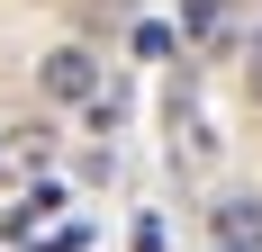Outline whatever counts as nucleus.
Returning a JSON list of instances; mask_svg holds the SVG:
<instances>
[{
	"label": "nucleus",
	"mask_w": 262,
	"mask_h": 252,
	"mask_svg": "<svg viewBox=\"0 0 262 252\" xmlns=\"http://www.w3.org/2000/svg\"><path fill=\"white\" fill-rule=\"evenodd\" d=\"M36 81H46V99L91 108V99H100V54H91V45H54L46 63H36Z\"/></svg>",
	"instance_id": "nucleus-1"
},
{
	"label": "nucleus",
	"mask_w": 262,
	"mask_h": 252,
	"mask_svg": "<svg viewBox=\"0 0 262 252\" xmlns=\"http://www.w3.org/2000/svg\"><path fill=\"white\" fill-rule=\"evenodd\" d=\"M54 207H63V189H54V180L36 171V180H27V189H18V207L0 216V234H36V225H46V216H54Z\"/></svg>",
	"instance_id": "nucleus-2"
},
{
	"label": "nucleus",
	"mask_w": 262,
	"mask_h": 252,
	"mask_svg": "<svg viewBox=\"0 0 262 252\" xmlns=\"http://www.w3.org/2000/svg\"><path fill=\"white\" fill-rule=\"evenodd\" d=\"M46 153H54V126H0V162H27V171H46Z\"/></svg>",
	"instance_id": "nucleus-3"
},
{
	"label": "nucleus",
	"mask_w": 262,
	"mask_h": 252,
	"mask_svg": "<svg viewBox=\"0 0 262 252\" xmlns=\"http://www.w3.org/2000/svg\"><path fill=\"white\" fill-rule=\"evenodd\" d=\"M217 243H244V252H253L262 243V198H226V207H217Z\"/></svg>",
	"instance_id": "nucleus-4"
},
{
	"label": "nucleus",
	"mask_w": 262,
	"mask_h": 252,
	"mask_svg": "<svg viewBox=\"0 0 262 252\" xmlns=\"http://www.w3.org/2000/svg\"><path fill=\"white\" fill-rule=\"evenodd\" d=\"M136 54H145V63H163V54H172V27L145 18V27H136Z\"/></svg>",
	"instance_id": "nucleus-5"
},
{
	"label": "nucleus",
	"mask_w": 262,
	"mask_h": 252,
	"mask_svg": "<svg viewBox=\"0 0 262 252\" xmlns=\"http://www.w3.org/2000/svg\"><path fill=\"white\" fill-rule=\"evenodd\" d=\"M81 243H91V225H54V234H46L36 252H81Z\"/></svg>",
	"instance_id": "nucleus-6"
},
{
	"label": "nucleus",
	"mask_w": 262,
	"mask_h": 252,
	"mask_svg": "<svg viewBox=\"0 0 262 252\" xmlns=\"http://www.w3.org/2000/svg\"><path fill=\"white\" fill-rule=\"evenodd\" d=\"M136 252H163V216H136Z\"/></svg>",
	"instance_id": "nucleus-7"
},
{
	"label": "nucleus",
	"mask_w": 262,
	"mask_h": 252,
	"mask_svg": "<svg viewBox=\"0 0 262 252\" xmlns=\"http://www.w3.org/2000/svg\"><path fill=\"white\" fill-rule=\"evenodd\" d=\"M244 90H253V108H262V54H253V63H244Z\"/></svg>",
	"instance_id": "nucleus-8"
},
{
	"label": "nucleus",
	"mask_w": 262,
	"mask_h": 252,
	"mask_svg": "<svg viewBox=\"0 0 262 252\" xmlns=\"http://www.w3.org/2000/svg\"><path fill=\"white\" fill-rule=\"evenodd\" d=\"M253 54H262V27H253Z\"/></svg>",
	"instance_id": "nucleus-9"
},
{
	"label": "nucleus",
	"mask_w": 262,
	"mask_h": 252,
	"mask_svg": "<svg viewBox=\"0 0 262 252\" xmlns=\"http://www.w3.org/2000/svg\"><path fill=\"white\" fill-rule=\"evenodd\" d=\"M217 252H244V243H217Z\"/></svg>",
	"instance_id": "nucleus-10"
}]
</instances>
